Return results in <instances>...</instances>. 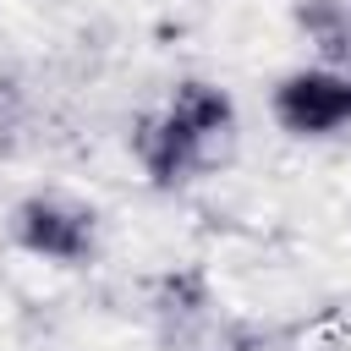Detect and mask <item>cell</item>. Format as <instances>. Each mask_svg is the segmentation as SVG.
Returning a JSON list of instances; mask_svg holds the SVG:
<instances>
[{
    "mask_svg": "<svg viewBox=\"0 0 351 351\" xmlns=\"http://www.w3.org/2000/svg\"><path fill=\"white\" fill-rule=\"evenodd\" d=\"M137 159H143V170L154 176V186H181V181H192L203 165H208V148H214V137H203L186 115H176L170 104L154 115V121H143L137 126Z\"/></svg>",
    "mask_w": 351,
    "mask_h": 351,
    "instance_id": "cell-3",
    "label": "cell"
},
{
    "mask_svg": "<svg viewBox=\"0 0 351 351\" xmlns=\"http://www.w3.org/2000/svg\"><path fill=\"white\" fill-rule=\"evenodd\" d=\"M11 236L22 252L49 263H82L93 252V214L66 197H27L11 214Z\"/></svg>",
    "mask_w": 351,
    "mask_h": 351,
    "instance_id": "cell-2",
    "label": "cell"
},
{
    "mask_svg": "<svg viewBox=\"0 0 351 351\" xmlns=\"http://www.w3.org/2000/svg\"><path fill=\"white\" fill-rule=\"evenodd\" d=\"M269 110H274V121L291 137H329V132L351 126V77L346 71H329V66L285 71L274 82Z\"/></svg>",
    "mask_w": 351,
    "mask_h": 351,
    "instance_id": "cell-1",
    "label": "cell"
}]
</instances>
